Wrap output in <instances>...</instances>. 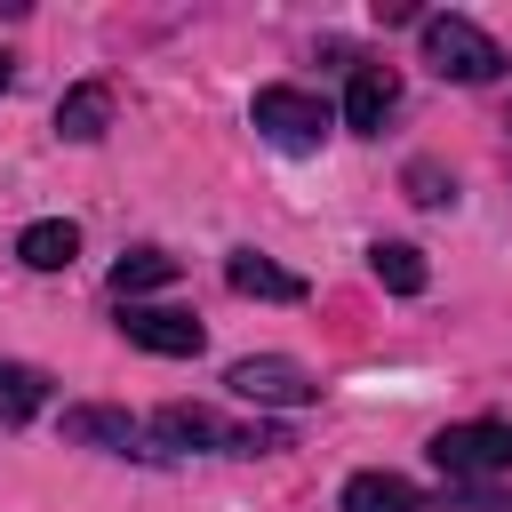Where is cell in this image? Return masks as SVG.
I'll list each match as a JSON object with an SVG mask.
<instances>
[{
    "instance_id": "1",
    "label": "cell",
    "mask_w": 512,
    "mask_h": 512,
    "mask_svg": "<svg viewBox=\"0 0 512 512\" xmlns=\"http://www.w3.org/2000/svg\"><path fill=\"white\" fill-rule=\"evenodd\" d=\"M144 424H152L160 456H272V448H288L280 424H224V416L200 408V400H168V408H152Z\"/></svg>"
},
{
    "instance_id": "2",
    "label": "cell",
    "mask_w": 512,
    "mask_h": 512,
    "mask_svg": "<svg viewBox=\"0 0 512 512\" xmlns=\"http://www.w3.org/2000/svg\"><path fill=\"white\" fill-rule=\"evenodd\" d=\"M424 456H432V472H440L448 488H480V480L512 472V416H464V424H440V432L424 440Z\"/></svg>"
},
{
    "instance_id": "3",
    "label": "cell",
    "mask_w": 512,
    "mask_h": 512,
    "mask_svg": "<svg viewBox=\"0 0 512 512\" xmlns=\"http://www.w3.org/2000/svg\"><path fill=\"white\" fill-rule=\"evenodd\" d=\"M416 40H424V64L440 72V80H456V88H488V80H504V48L472 24V16H416Z\"/></svg>"
},
{
    "instance_id": "4",
    "label": "cell",
    "mask_w": 512,
    "mask_h": 512,
    "mask_svg": "<svg viewBox=\"0 0 512 512\" xmlns=\"http://www.w3.org/2000/svg\"><path fill=\"white\" fill-rule=\"evenodd\" d=\"M248 128H256L264 144H280V152H320L328 128H336V112H328V96H312V88H296V80H272V88H256Z\"/></svg>"
},
{
    "instance_id": "5",
    "label": "cell",
    "mask_w": 512,
    "mask_h": 512,
    "mask_svg": "<svg viewBox=\"0 0 512 512\" xmlns=\"http://www.w3.org/2000/svg\"><path fill=\"white\" fill-rule=\"evenodd\" d=\"M224 392L248 400V408H312L320 400V376L304 360H288V352H248V360L224 368Z\"/></svg>"
},
{
    "instance_id": "6",
    "label": "cell",
    "mask_w": 512,
    "mask_h": 512,
    "mask_svg": "<svg viewBox=\"0 0 512 512\" xmlns=\"http://www.w3.org/2000/svg\"><path fill=\"white\" fill-rule=\"evenodd\" d=\"M56 432H64L72 448H96V456H136V464H160L152 424H144V416H128V408H104V400H72V408L56 416Z\"/></svg>"
},
{
    "instance_id": "7",
    "label": "cell",
    "mask_w": 512,
    "mask_h": 512,
    "mask_svg": "<svg viewBox=\"0 0 512 512\" xmlns=\"http://www.w3.org/2000/svg\"><path fill=\"white\" fill-rule=\"evenodd\" d=\"M120 336L136 352H160V360H192L208 344V328L192 312H176V304H120Z\"/></svg>"
},
{
    "instance_id": "8",
    "label": "cell",
    "mask_w": 512,
    "mask_h": 512,
    "mask_svg": "<svg viewBox=\"0 0 512 512\" xmlns=\"http://www.w3.org/2000/svg\"><path fill=\"white\" fill-rule=\"evenodd\" d=\"M392 104H400V80H392V64H352V80H344V104H336V120H344L352 136H384Z\"/></svg>"
},
{
    "instance_id": "9",
    "label": "cell",
    "mask_w": 512,
    "mask_h": 512,
    "mask_svg": "<svg viewBox=\"0 0 512 512\" xmlns=\"http://www.w3.org/2000/svg\"><path fill=\"white\" fill-rule=\"evenodd\" d=\"M336 512H424V488H416L408 472H384V464H368V472H344V488H336Z\"/></svg>"
},
{
    "instance_id": "10",
    "label": "cell",
    "mask_w": 512,
    "mask_h": 512,
    "mask_svg": "<svg viewBox=\"0 0 512 512\" xmlns=\"http://www.w3.org/2000/svg\"><path fill=\"white\" fill-rule=\"evenodd\" d=\"M112 112H120L112 80H72V88L56 96V136H64V144H96V136L112 128Z\"/></svg>"
},
{
    "instance_id": "11",
    "label": "cell",
    "mask_w": 512,
    "mask_h": 512,
    "mask_svg": "<svg viewBox=\"0 0 512 512\" xmlns=\"http://www.w3.org/2000/svg\"><path fill=\"white\" fill-rule=\"evenodd\" d=\"M224 288H232V296H264V304H304V280H296L288 264L256 256V248H232V256H224Z\"/></svg>"
},
{
    "instance_id": "12",
    "label": "cell",
    "mask_w": 512,
    "mask_h": 512,
    "mask_svg": "<svg viewBox=\"0 0 512 512\" xmlns=\"http://www.w3.org/2000/svg\"><path fill=\"white\" fill-rule=\"evenodd\" d=\"M16 256H24L32 272H64V264L80 256V224H72V216H32V224L16 232Z\"/></svg>"
},
{
    "instance_id": "13",
    "label": "cell",
    "mask_w": 512,
    "mask_h": 512,
    "mask_svg": "<svg viewBox=\"0 0 512 512\" xmlns=\"http://www.w3.org/2000/svg\"><path fill=\"white\" fill-rule=\"evenodd\" d=\"M48 408V376L32 368V360H0V424L16 432V424H32Z\"/></svg>"
},
{
    "instance_id": "14",
    "label": "cell",
    "mask_w": 512,
    "mask_h": 512,
    "mask_svg": "<svg viewBox=\"0 0 512 512\" xmlns=\"http://www.w3.org/2000/svg\"><path fill=\"white\" fill-rule=\"evenodd\" d=\"M176 280V256L168 248H128L120 264H112V296L120 304H136V296H152V288H168Z\"/></svg>"
},
{
    "instance_id": "15",
    "label": "cell",
    "mask_w": 512,
    "mask_h": 512,
    "mask_svg": "<svg viewBox=\"0 0 512 512\" xmlns=\"http://www.w3.org/2000/svg\"><path fill=\"white\" fill-rule=\"evenodd\" d=\"M368 272H376V288H392V296H424V280H432L408 240H376V248H368Z\"/></svg>"
},
{
    "instance_id": "16",
    "label": "cell",
    "mask_w": 512,
    "mask_h": 512,
    "mask_svg": "<svg viewBox=\"0 0 512 512\" xmlns=\"http://www.w3.org/2000/svg\"><path fill=\"white\" fill-rule=\"evenodd\" d=\"M400 192H408L416 208H448V200H456V176H448L440 160H424V152H416V160L400 168Z\"/></svg>"
},
{
    "instance_id": "17",
    "label": "cell",
    "mask_w": 512,
    "mask_h": 512,
    "mask_svg": "<svg viewBox=\"0 0 512 512\" xmlns=\"http://www.w3.org/2000/svg\"><path fill=\"white\" fill-rule=\"evenodd\" d=\"M456 512H512V496H488V488H448Z\"/></svg>"
},
{
    "instance_id": "18",
    "label": "cell",
    "mask_w": 512,
    "mask_h": 512,
    "mask_svg": "<svg viewBox=\"0 0 512 512\" xmlns=\"http://www.w3.org/2000/svg\"><path fill=\"white\" fill-rule=\"evenodd\" d=\"M8 88H16V64H8V56H0V96H8Z\"/></svg>"
}]
</instances>
